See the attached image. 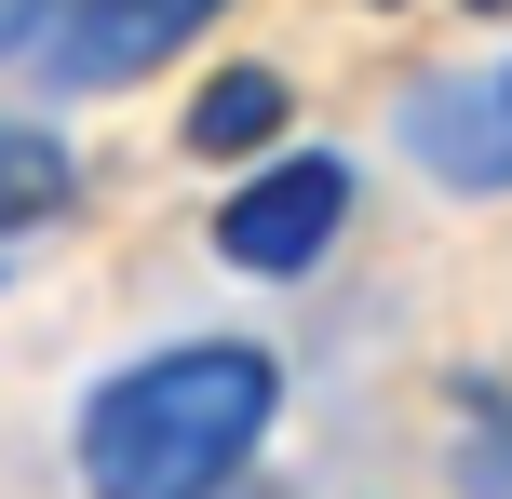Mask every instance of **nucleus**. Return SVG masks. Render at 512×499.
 Instances as JSON below:
<instances>
[{
    "label": "nucleus",
    "instance_id": "7",
    "mask_svg": "<svg viewBox=\"0 0 512 499\" xmlns=\"http://www.w3.org/2000/svg\"><path fill=\"white\" fill-rule=\"evenodd\" d=\"M459 486L512 499V392L499 378H459Z\"/></svg>",
    "mask_w": 512,
    "mask_h": 499
},
{
    "label": "nucleus",
    "instance_id": "3",
    "mask_svg": "<svg viewBox=\"0 0 512 499\" xmlns=\"http://www.w3.org/2000/svg\"><path fill=\"white\" fill-rule=\"evenodd\" d=\"M337 230H351V162L337 149H283V162H256L230 203H216V257L256 270V284H297Z\"/></svg>",
    "mask_w": 512,
    "mask_h": 499
},
{
    "label": "nucleus",
    "instance_id": "5",
    "mask_svg": "<svg viewBox=\"0 0 512 499\" xmlns=\"http://www.w3.org/2000/svg\"><path fill=\"white\" fill-rule=\"evenodd\" d=\"M283 122H297V81H283V68H216L203 95H189V149H203V162L270 149Z\"/></svg>",
    "mask_w": 512,
    "mask_h": 499
},
{
    "label": "nucleus",
    "instance_id": "4",
    "mask_svg": "<svg viewBox=\"0 0 512 499\" xmlns=\"http://www.w3.org/2000/svg\"><path fill=\"white\" fill-rule=\"evenodd\" d=\"M405 149L432 162L445 189H512V122L486 81H418L405 95Z\"/></svg>",
    "mask_w": 512,
    "mask_h": 499
},
{
    "label": "nucleus",
    "instance_id": "9",
    "mask_svg": "<svg viewBox=\"0 0 512 499\" xmlns=\"http://www.w3.org/2000/svg\"><path fill=\"white\" fill-rule=\"evenodd\" d=\"M486 95H499V122H512V68H499V81H486Z\"/></svg>",
    "mask_w": 512,
    "mask_h": 499
},
{
    "label": "nucleus",
    "instance_id": "2",
    "mask_svg": "<svg viewBox=\"0 0 512 499\" xmlns=\"http://www.w3.org/2000/svg\"><path fill=\"white\" fill-rule=\"evenodd\" d=\"M216 14H230V0H54L41 41H27V81H41V95H122L162 54H189Z\"/></svg>",
    "mask_w": 512,
    "mask_h": 499
},
{
    "label": "nucleus",
    "instance_id": "8",
    "mask_svg": "<svg viewBox=\"0 0 512 499\" xmlns=\"http://www.w3.org/2000/svg\"><path fill=\"white\" fill-rule=\"evenodd\" d=\"M41 14H54V0H0V54H27V41H41Z\"/></svg>",
    "mask_w": 512,
    "mask_h": 499
},
{
    "label": "nucleus",
    "instance_id": "10",
    "mask_svg": "<svg viewBox=\"0 0 512 499\" xmlns=\"http://www.w3.org/2000/svg\"><path fill=\"white\" fill-rule=\"evenodd\" d=\"M472 14H512V0H472Z\"/></svg>",
    "mask_w": 512,
    "mask_h": 499
},
{
    "label": "nucleus",
    "instance_id": "6",
    "mask_svg": "<svg viewBox=\"0 0 512 499\" xmlns=\"http://www.w3.org/2000/svg\"><path fill=\"white\" fill-rule=\"evenodd\" d=\"M68 216V149H54V122H0V243L54 230Z\"/></svg>",
    "mask_w": 512,
    "mask_h": 499
},
{
    "label": "nucleus",
    "instance_id": "1",
    "mask_svg": "<svg viewBox=\"0 0 512 499\" xmlns=\"http://www.w3.org/2000/svg\"><path fill=\"white\" fill-rule=\"evenodd\" d=\"M283 365L256 338H176L81 392V499H230V473L270 446Z\"/></svg>",
    "mask_w": 512,
    "mask_h": 499
}]
</instances>
